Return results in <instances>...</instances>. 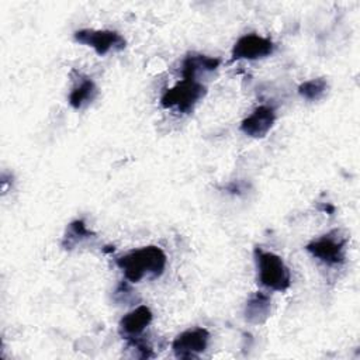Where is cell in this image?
<instances>
[{"mask_svg": "<svg viewBox=\"0 0 360 360\" xmlns=\"http://www.w3.org/2000/svg\"><path fill=\"white\" fill-rule=\"evenodd\" d=\"M115 263L128 281L138 283L145 276L150 278L160 277L166 269L167 257L159 246L149 245L117 257Z\"/></svg>", "mask_w": 360, "mask_h": 360, "instance_id": "1", "label": "cell"}, {"mask_svg": "<svg viewBox=\"0 0 360 360\" xmlns=\"http://www.w3.org/2000/svg\"><path fill=\"white\" fill-rule=\"evenodd\" d=\"M255 262L257 267V280L262 285L274 291H285L291 285L290 270L276 253L256 248Z\"/></svg>", "mask_w": 360, "mask_h": 360, "instance_id": "2", "label": "cell"}, {"mask_svg": "<svg viewBox=\"0 0 360 360\" xmlns=\"http://www.w3.org/2000/svg\"><path fill=\"white\" fill-rule=\"evenodd\" d=\"M207 87L200 80L181 79L160 97L163 108H176L179 112L190 114L194 105L205 96Z\"/></svg>", "mask_w": 360, "mask_h": 360, "instance_id": "3", "label": "cell"}, {"mask_svg": "<svg viewBox=\"0 0 360 360\" xmlns=\"http://www.w3.org/2000/svg\"><path fill=\"white\" fill-rule=\"evenodd\" d=\"M305 249L315 259L328 266L342 264L346 257V238H343L339 231H330L309 242Z\"/></svg>", "mask_w": 360, "mask_h": 360, "instance_id": "4", "label": "cell"}, {"mask_svg": "<svg viewBox=\"0 0 360 360\" xmlns=\"http://www.w3.org/2000/svg\"><path fill=\"white\" fill-rule=\"evenodd\" d=\"M75 39L79 44L91 46L100 56L108 53L110 51H122L127 45L124 37L111 30H77L75 31Z\"/></svg>", "mask_w": 360, "mask_h": 360, "instance_id": "5", "label": "cell"}, {"mask_svg": "<svg viewBox=\"0 0 360 360\" xmlns=\"http://www.w3.org/2000/svg\"><path fill=\"white\" fill-rule=\"evenodd\" d=\"M210 342V332L205 328H193L181 332L172 343L177 359H194L205 352Z\"/></svg>", "mask_w": 360, "mask_h": 360, "instance_id": "6", "label": "cell"}, {"mask_svg": "<svg viewBox=\"0 0 360 360\" xmlns=\"http://www.w3.org/2000/svg\"><path fill=\"white\" fill-rule=\"evenodd\" d=\"M273 51L274 44L271 39L260 37L257 34H246L235 42L232 48V58L255 60L271 55Z\"/></svg>", "mask_w": 360, "mask_h": 360, "instance_id": "7", "label": "cell"}, {"mask_svg": "<svg viewBox=\"0 0 360 360\" xmlns=\"http://www.w3.org/2000/svg\"><path fill=\"white\" fill-rule=\"evenodd\" d=\"M276 121V111L271 105H259L248 115L242 124L240 131L250 138H264Z\"/></svg>", "mask_w": 360, "mask_h": 360, "instance_id": "8", "label": "cell"}, {"mask_svg": "<svg viewBox=\"0 0 360 360\" xmlns=\"http://www.w3.org/2000/svg\"><path fill=\"white\" fill-rule=\"evenodd\" d=\"M221 63L219 58L207 56L202 53H188L181 63L183 79L198 80V77L214 72Z\"/></svg>", "mask_w": 360, "mask_h": 360, "instance_id": "9", "label": "cell"}, {"mask_svg": "<svg viewBox=\"0 0 360 360\" xmlns=\"http://www.w3.org/2000/svg\"><path fill=\"white\" fill-rule=\"evenodd\" d=\"M271 312V300L266 292L256 291L253 292L245 305V319L252 325L264 323Z\"/></svg>", "mask_w": 360, "mask_h": 360, "instance_id": "10", "label": "cell"}, {"mask_svg": "<svg viewBox=\"0 0 360 360\" xmlns=\"http://www.w3.org/2000/svg\"><path fill=\"white\" fill-rule=\"evenodd\" d=\"M152 311L146 305H139L121 318L120 330L127 338H136L152 322Z\"/></svg>", "mask_w": 360, "mask_h": 360, "instance_id": "11", "label": "cell"}, {"mask_svg": "<svg viewBox=\"0 0 360 360\" xmlns=\"http://www.w3.org/2000/svg\"><path fill=\"white\" fill-rule=\"evenodd\" d=\"M97 93L96 83L90 77L82 76L69 93V104L76 110L83 108L96 98Z\"/></svg>", "mask_w": 360, "mask_h": 360, "instance_id": "12", "label": "cell"}, {"mask_svg": "<svg viewBox=\"0 0 360 360\" xmlns=\"http://www.w3.org/2000/svg\"><path fill=\"white\" fill-rule=\"evenodd\" d=\"M94 233L87 229L86 224L82 221V219H76L73 222H70L66 228V232L63 235V239H62V248L65 250H72L75 249L80 242H83L84 239H89L91 238Z\"/></svg>", "mask_w": 360, "mask_h": 360, "instance_id": "13", "label": "cell"}, {"mask_svg": "<svg viewBox=\"0 0 360 360\" xmlns=\"http://www.w3.org/2000/svg\"><path fill=\"white\" fill-rule=\"evenodd\" d=\"M328 90V82L325 77H316L307 80L300 84L298 93L301 97H304L308 101H318L323 97V94Z\"/></svg>", "mask_w": 360, "mask_h": 360, "instance_id": "14", "label": "cell"}]
</instances>
